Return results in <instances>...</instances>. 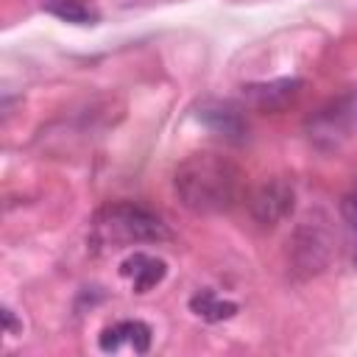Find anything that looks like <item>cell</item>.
<instances>
[{
  "mask_svg": "<svg viewBox=\"0 0 357 357\" xmlns=\"http://www.w3.org/2000/svg\"><path fill=\"white\" fill-rule=\"evenodd\" d=\"M354 262H357V257H354Z\"/></svg>",
  "mask_w": 357,
  "mask_h": 357,
  "instance_id": "cell-13",
  "label": "cell"
},
{
  "mask_svg": "<svg viewBox=\"0 0 357 357\" xmlns=\"http://www.w3.org/2000/svg\"><path fill=\"white\" fill-rule=\"evenodd\" d=\"M340 209H343V218H346V223H349V226L357 231V198H346Z\"/></svg>",
  "mask_w": 357,
  "mask_h": 357,
  "instance_id": "cell-11",
  "label": "cell"
},
{
  "mask_svg": "<svg viewBox=\"0 0 357 357\" xmlns=\"http://www.w3.org/2000/svg\"><path fill=\"white\" fill-rule=\"evenodd\" d=\"M298 89H301L298 78H279L268 84H248L243 86V95L262 112H279L298 95Z\"/></svg>",
  "mask_w": 357,
  "mask_h": 357,
  "instance_id": "cell-7",
  "label": "cell"
},
{
  "mask_svg": "<svg viewBox=\"0 0 357 357\" xmlns=\"http://www.w3.org/2000/svg\"><path fill=\"white\" fill-rule=\"evenodd\" d=\"M198 120L231 142L243 139V134H245V123H243L240 112H234L231 106H223V103H204L198 109Z\"/></svg>",
  "mask_w": 357,
  "mask_h": 357,
  "instance_id": "cell-8",
  "label": "cell"
},
{
  "mask_svg": "<svg viewBox=\"0 0 357 357\" xmlns=\"http://www.w3.org/2000/svg\"><path fill=\"white\" fill-rule=\"evenodd\" d=\"M173 190L184 209L195 215H220L237 204L243 190V173L229 156L201 151L187 156L176 167Z\"/></svg>",
  "mask_w": 357,
  "mask_h": 357,
  "instance_id": "cell-1",
  "label": "cell"
},
{
  "mask_svg": "<svg viewBox=\"0 0 357 357\" xmlns=\"http://www.w3.org/2000/svg\"><path fill=\"white\" fill-rule=\"evenodd\" d=\"M3 324H6V335H14L17 329H22V324L14 321V312L8 307H3Z\"/></svg>",
  "mask_w": 357,
  "mask_h": 357,
  "instance_id": "cell-12",
  "label": "cell"
},
{
  "mask_svg": "<svg viewBox=\"0 0 357 357\" xmlns=\"http://www.w3.org/2000/svg\"><path fill=\"white\" fill-rule=\"evenodd\" d=\"M170 229L167 223L153 215L151 209L131 204V201H117V204H106L98 209V215L92 218V229H89V240L98 248H126V245H137V243H165L170 240Z\"/></svg>",
  "mask_w": 357,
  "mask_h": 357,
  "instance_id": "cell-2",
  "label": "cell"
},
{
  "mask_svg": "<svg viewBox=\"0 0 357 357\" xmlns=\"http://www.w3.org/2000/svg\"><path fill=\"white\" fill-rule=\"evenodd\" d=\"M354 123H357V98H340V100L329 103L326 109H321L315 123H310V131H312L310 137L315 142H321L326 137L329 145H337L340 137H349Z\"/></svg>",
  "mask_w": 357,
  "mask_h": 357,
  "instance_id": "cell-3",
  "label": "cell"
},
{
  "mask_svg": "<svg viewBox=\"0 0 357 357\" xmlns=\"http://www.w3.org/2000/svg\"><path fill=\"white\" fill-rule=\"evenodd\" d=\"M293 209V187L284 178H273L262 184L251 201V212L262 226H273L282 218H287Z\"/></svg>",
  "mask_w": 357,
  "mask_h": 357,
  "instance_id": "cell-4",
  "label": "cell"
},
{
  "mask_svg": "<svg viewBox=\"0 0 357 357\" xmlns=\"http://www.w3.org/2000/svg\"><path fill=\"white\" fill-rule=\"evenodd\" d=\"M190 310L204 318L206 324H218V321H226L237 312V304L229 301V298H220L215 290H198L192 298H190Z\"/></svg>",
  "mask_w": 357,
  "mask_h": 357,
  "instance_id": "cell-9",
  "label": "cell"
},
{
  "mask_svg": "<svg viewBox=\"0 0 357 357\" xmlns=\"http://www.w3.org/2000/svg\"><path fill=\"white\" fill-rule=\"evenodd\" d=\"M151 326L142 321H117L112 326H106L98 337L100 351H120V349H131L137 354H145L151 349Z\"/></svg>",
  "mask_w": 357,
  "mask_h": 357,
  "instance_id": "cell-6",
  "label": "cell"
},
{
  "mask_svg": "<svg viewBox=\"0 0 357 357\" xmlns=\"http://www.w3.org/2000/svg\"><path fill=\"white\" fill-rule=\"evenodd\" d=\"M120 276L128 279V284L134 287V293H148L151 287L162 284V279L167 276V262L145 254V251H134L120 262Z\"/></svg>",
  "mask_w": 357,
  "mask_h": 357,
  "instance_id": "cell-5",
  "label": "cell"
},
{
  "mask_svg": "<svg viewBox=\"0 0 357 357\" xmlns=\"http://www.w3.org/2000/svg\"><path fill=\"white\" fill-rule=\"evenodd\" d=\"M45 8L67 22H78V25H89L98 20L92 0H45Z\"/></svg>",
  "mask_w": 357,
  "mask_h": 357,
  "instance_id": "cell-10",
  "label": "cell"
}]
</instances>
